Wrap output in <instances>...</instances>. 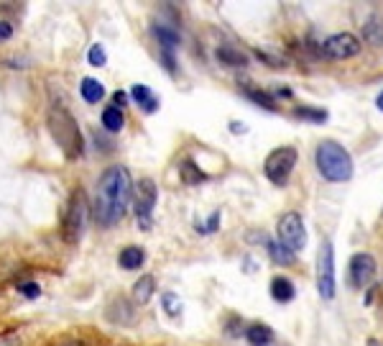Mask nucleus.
Listing matches in <instances>:
<instances>
[{
  "label": "nucleus",
  "instance_id": "obj_1",
  "mask_svg": "<svg viewBox=\"0 0 383 346\" xmlns=\"http://www.w3.org/2000/svg\"><path fill=\"white\" fill-rule=\"evenodd\" d=\"M95 205H92V216H95L97 226L110 228L123 221L128 211V200L133 193V180L126 167H108L100 180H97Z\"/></svg>",
  "mask_w": 383,
  "mask_h": 346
},
{
  "label": "nucleus",
  "instance_id": "obj_2",
  "mask_svg": "<svg viewBox=\"0 0 383 346\" xmlns=\"http://www.w3.org/2000/svg\"><path fill=\"white\" fill-rule=\"evenodd\" d=\"M315 165H317L319 174L327 182H347L353 177V157L342 144L324 139L317 144L315 151Z\"/></svg>",
  "mask_w": 383,
  "mask_h": 346
},
{
  "label": "nucleus",
  "instance_id": "obj_3",
  "mask_svg": "<svg viewBox=\"0 0 383 346\" xmlns=\"http://www.w3.org/2000/svg\"><path fill=\"white\" fill-rule=\"evenodd\" d=\"M49 128H52L54 141L59 144L66 159H77L85 151V139L80 134V126L74 116L62 106H52L49 111Z\"/></svg>",
  "mask_w": 383,
  "mask_h": 346
},
{
  "label": "nucleus",
  "instance_id": "obj_4",
  "mask_svg": "<svg viewBox=\"0 0 383 346\" xmlns=\"http://www.w3.org/2000/svg\"><path fill=\"white\" fill-rule=\"evenodd\" d=\"M87 226V198L82 190H74L62 213V239L66 244H77Z\"/></svg>",
  "mask_w": 383,
  "mask_h": 346
},
{
  "label": "nucleus",
  "instance_id": "obj_5",
  "mask_svg": "<svg viewBox=\"0 0 383 346\" xmlns=\"http://www.w3.org/2000/svg\"><path fill=\"white\" fill-rule=\"evenodd\" d=\"M296 154L294 146H279V149H273L263 162V174L268 177V182H273L276 188L281 185H287L289 177H291V169L296 167Z\"/></svg>",
  "mask_w": 383,
  "mask_h": 346
},
{
  "label": "nucleus",
  "instance_id": "obj_6",
  "mask_svg": "<svg viewBox=\"0 0 383 346\" xmlns=\"http://www.w3.org/2000/svg\"><path fill=\"white\" fill-rule=\"evenodd\" d=\"M279 241L284 244V247H289L291 251H302L304 247H307V231H304V221L302 216L296 211H289L281 216L279 221Z\"/></svg>",
  "mask_w": 383,
  "mask_h": 346
},
{
  "label": "nucleus",
  "instance_id": "obj_7",
  "mask_svg": "<svg viewBox=\"0 0 383 346\" xmlns=\"http://www.w3.org/2000/svg\"><path fill=\"white\" fill-rule=\"evenodd\" d=\"M317 290L324 300L335 298V251L330 241H324L317 254Z\"/></svg>",
  "mask_w": 383,
  "mask_h": 346
},
{
  "label": "nucleus",
  "instance_id": "obj_8",
  "mask_svg": "<svg viewBox=\"0 0 383 346\" xmlns=\"http://www.w3.org/2000/svg\"><path fill=\"white\" fill-rule=\"evenodd\" d=\"M324 57L330 60H350L361 52V39L350 34V31H342V34H332V36L324 39L322 44Z\"/></svg>",
  "mask_w": 383,
  "mask_h": 346
},
{
  "label": "nucleus",
  "instance_id": "obj_9",
  "mask_svg": "<svg viewBox=\"0 0 383 346\" xmlns=\"http://www.w3.org/2000/svg\"><path fill=\"white\" fill-rule=\"evenodd\" d=\"M156 200H159L156 182L151 180V177H143V180L138 182V190H136V216H138V221L143 226H148V221H151Z\"/></svg>",
  "mask_w": 383,
  "mask_h": 346
},
{
  "label": "nucleus",
  "instance_id": "obj_10",
  "mask_svg": "<svg viewBox=\"0 0 383 346\" xmlns=\"http://www.w3.org/2000/svg\"><path fill=\"white\" fill-rule=\"evenodd\" d=\"M376 270H378V264H376V259H373V254H368V251L355 254L353 259H350V285L358 287V290L370 285L373 277H376Z\"/></svg>",
  "mask_w": 383,
  "mask_h": 346
},
{
  "label": "nucleus",
  "instance_id": "obj_11",
  "mask_svg": "<svg viewBox=\"0 0 383 346\" xmlns=\"http://www.w3.org/2000/svg\"><path fill=\"white\" fill-rule=\"evenodd\" d=\"M131 100L133 103H138V108L143 113H156L159 106H161V100L156 98L154 90H151L148 85H140V83L131 88Z\"/></svg>",
  "mask_w": 383,
  "mask_h": 346
},
{
  "label": "nucleus",
  "instance_id": "obj_12",
  "mask_svg": "<svg viewBox=\"0 0 383 346\" xmlns=\"http://www.w3.org/2000/svg\"><path fill=\"white\" fill-rule=\"evenodd\" d=\"M154 36L161 46V54H174L179 44H182V36H179L177 29H171V26H164V23H154Z\"/></svg>",
  "mask_w": 383,
  "mask_h": 346
},
{
  "label": "nucleus",
  "instance_id": "obj_13",
  "mask_svg": "<svg viewBox=\"0 0 383 346\" xmlns=\"http://www.w3.org/2000/svg\"><path fill=\"white\" fill-rule=\"evenodd\" d=\"M80 95H82V100H85V103H89V106H97V103L105 98V85L100 83L97 77H82Z\"/></svg>",
  "mask_w": 383,
  "mask_h": 346
},
{
  "label": "nucleus",
  "instance_id": "obj_14",
  "mask_svg": "<svg viewBox=\"0 0 383 346\" xmlns=\"http://www.w3.org/2000/svg\"><path fill=\"white\" fill-rule=\"evenodd\" d=\"M294 295H296V287L289 277L279 275V277L271 279V298L276 303H291L294 300Z\"/></svg>",
  "mask_w": 383,
  "mask_h": 346
},
{
  "label": "nucleus",
  "instance_id": "obj_15",
  "mask_svg": "<svg viewBox=\"0 0 383 346\" xmlns=\"http://www.w3.org/2000/svg\"><path fill=\"white\" fill-rule=\"evenodd\" d=\"M363 41H368L370 46L383 49V18L381 15H370L368 21L363 23Z\"/></svg>",
  "mask_w": 383,
  "mask_h": 346
},
{
  "label": "nucleus",
  "instance_id": "obj_16",
  "mask_svg": "<svg viewBox=\"0 0 383 346\" xmlns=\"http://www.w3.org/2000/svg\"><path fill=\"white\" fill-rule=\"evenodd\" d=\"M245 341L251 346H271L273 341V328L266 324H251L248 328H245Z\"/></svg>",
  "mask_w": 383,
  "mask_h": 346
},
{
  "label": "nucleus",
  "instance_id": "obj_17",
  "mask_svg": "<svg viewBox=\"0 0 383 346\" xmlns=\"http://www.w3.org/2000/svg\"><path fill=\"white\" fill-rule=\"evenodd\" d=\"M143 262H146V249L143 247H126L118 254V264L128 272L143 267Z\"/></svg>",
  "mask_w": 383,
  "mask_h": 346
},
{
  "label": "nucleus",
  "instance_id": "obj_18",
  "mask_svg": "<svg viewBox=\"0 0 383 346\" xmlns=\"http://www.w3.org/2000/svg\"><path fill=\"white\" fill-rule=\"evenodd\" d=\"M156 293V282L151 275H143V277L136 279V285H133V303L136 305H146Z\"/></svg>",
  "mask_w": 383,
  "mask_h": 346
},
{
  "label": "nucleus",
  "instance_id": "obj_19",
  "mask_svg": "<svg viewBox=\"0 0 383 346\" xmlns=\"http://www.w3.org/2000/svg\"><path fill=\"white\" fill-rule=\"evenodd\" d=\"M100 120H103V128L108 131V134H120L123 126H126V116H123V111L115 108V106L105 108L103 116H100Z\"/></svg>",
  "mask_w": 383,
  "mask_h": 346
},
{
  "label": "nucleus",
  "instance_id": "obj_20",
  "mask_svg": "<svg viewBox=\"0 0 383 346\" xmlns=\"http://www.w3.org/2000/svg\"><path fill=\"white\" fill-rule=\"evenodd\" d=\"M217 60H220L222 64H228V67H245V64H248V57L230 44L217 46Z\"/></svg>",
  "mask_w": 383,
  "mask_h": 346
},
{
  "label": "nucleus",
  "instance_id": "obj_21",
  "mask_svg": "<svg viewBox=\"0 0 383 346\" xmlns=\"http://www.w3.org/2000/svg\"><path fill=\"white\" fill-rule=\"evenodd\" d=\"M268 254H271L273 262L281 264V267H291L296 259L294 251H291L289 247H284L281 241H268Z\"/></svg>",
  "mask_w": 383,
  "mask_h": 346
},
{
  "label": "nucleus",
  "instance_id": "obj_22",
  "mask_svg": "<svg viewBox=\"0 0 383 346\" xmlns=\"http://www.w3.org/2000/svg\"><path fill=\"white\" fill-rule=\"evenodd\" d=\"M243 92L253 100V103H258V106L268 108V111H276V100H273L271 92L258 90V88H253V85H243Z\"/></svg>",
  "mask_w": 383,
  "mask_h": 346
},
{
  "label": "nucleus",
  "instance_id": "obj_23",
  "mask_svg": "<svg viewBox=\"0 0 383 346\" xmlns=\"http://www.w3.org/2000/svg\"><path fill=\"white\" fill-rule=\"evenodd\" d=\"M179 174H182V182L185 185H199L205 180V172H199V167L192 162V159H185L182 167H179Z\"/></svg>",
  "mask_w": 383,
  "mask_h": 346
},
{
  "label": "nucleus",
  "instance_id": "obj_24",
  "mask_svg": "<svg viewBox=\"0 0 383 346\" xmlns=\"http://www.w3.org/2000/svg\"><path fill=\"white\" fill-rule=\"evenodd\" d=\"M296 118H307V120H315V123H324L327 120V111L324 108H312V106H299L294 111Z\"/></svg>",
  "mask_w": 383,
  "mask_h": 346
},
{
  "label": "nucleus",
  "instance_id": "obj_25",
  "mask_svg": "<svg viewBox=\"0 0 383 346\" xmlns=\"http://www.w3.org/2000/svg\"><path fill=\"white\" fill-rule=\"evenodd\" d=\"M87 62L92 64V67H105V64H108V54H105L103 44H92V46H89Z\"/></svg>",
  "mask_w": 383,
  "mask_h": 346
},
{
  "label": "nucleus",
  "instance_id": "obj_26",
  "mask_svg": "<svg viewBox=\"0 0 383 346\" xmlns=\"http://www.w3.org/2000/svg\"><path fill=\"white\" fill-rule=\"evenodd\" d=\"M161 303H164V310H166L169 316H179V313H182V303H179V298L174 293H164Z\"/></svg>",
  "mask_w": 383,
  "mask_h": 346
},
{
  "label": "nucleus",
  "instance_id": "obj_27",
  "mask_svg": "<svg viewBox=\"0 0 383 346\" xmlns=\"http://www.w3.org/2000/svg\"><path fill=\"white\" fill-rule=\"evenodd\" d=\"M18 293H21L23 298H29V300H34V298L41 295V287H38L36 282H21V285H18Z\"/></svg>",
  "mask_w": 383,
  "mask_h": 346
},
{
  "label": "nucleus",
  "instance_id": "obj_28",
  "mask_svg": "<svg viewBox=\"0 0 383 346\" xmlns=\"http://www.w3.org/2000/svg\"><path fill=\"white\" fill-rule=\"evenodd\" d=\"M217 223H220V211H215L205 226H197V231L199 233H215V231H217Z\"/></svg>",
  "mask_w": 383,
  "mask_h": 346
},
{
  "label": "nucleus",
  "instance_id": "obj_29",
  "mask_svg": "<svg viewBox=\"0 0 383 346\" xmlns=\"http://www.w3.org/2000/svg\"><path fill=\"white\" fill-rule=\"evenodd\" d=\"M13 23H8V21H0V41H8V39L13 36Z\"/></svg>",
  "mask_w": 383,
  "mask_h": 346
},
{
  "label": "nucleus",
  "instance_id": "obj_30",
  "mask_svg": "<svg viewBox=\"0 0 383 346\" xmlns=\"http://www.w3.org/2000/svg\"><path fill=\"white\" fill-rule=\"evenodd\" d=\"M0 346H21V339L15 333H8V336H0Z\"/></svg>",
  "mask_w": 383,
  "mask_h": 346
},
{
  "label": "nucleus",
  "instance_id": "obj_31",
  "mask_svg": "<svg viewBox=\"0 0 383 346\" xmlns=\"http://www.w3.org/2000/svg\"><path fill=\"white\" fill-rule=\"evenodd\" d=\"M126 103H128L126 92H115V95H113V106H115V108H120V111H123V106H126Z\"/></svg>",
  "mask_w": 383,
  "mask_h": 346
},
{
  "label": "nucleus",
  "instance_id": "obj_32",
  "mask_svg": "<svg viewBox=\"0 0 383 346\" xmlns=\"http://www.w3.org/2000/svg\"><path fill=\"white\" fill-rule=\"evenodd\" d=\"M230 131H233V134H245L248 128H245V123H236V120H233V123H230Z\"/></svg>",
  "mask_w": 383,
  "mask_h": 346
},
{
  "label": "nucleus",
  "instance_id": "obj_33",
  "mask_svg": "<svg viewBox=\"0 0 383 346\" xmlns=\"http://www.w3.org/2000/svg\"><path fill=\"white\" fill-rule=\"evenodd\" d=\"M273 95H279V98H291V90H289V88H276Z\"/></svg>",
  "mask_w": 383,
  "mask_h": 346
},
{
  "label": "nucleus",
  "instance_id": "obj_34",
  "mask_svg": "<svg viewBox=\"0 0 383 346\" xmlns=\"http://www.w3.org/2000/svg\"><path fill=\"white\" fill-rule=\"evenodd\" d=\"M59 346H87V344L80 341V339H69V341H64V344H59Z\"/></svg>",
  "mask_w": 383,
  "mask_h": 346
},
{
  "label": "nucleus",
  "instance_id": "obj_35",
  "mask_svg": "<svg viewBox=\"0 0 383 346\" xmlns=\"http://www.w3.org/2000/svg\"><path fill=\"white\" fill-rule=\"evenodd\" d=\"M376 106H378V108H381V111H383V92H381V95H378V98H376Z\"/></svg>",
  "mask_w": 383,
  "mask_h": 346
}]
</instances>
